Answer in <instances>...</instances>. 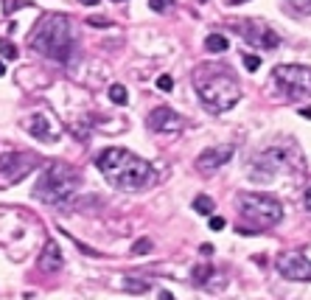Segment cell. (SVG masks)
Returning <instances> with one entry per match:
<instances>
[{"label": "cell", "mask_w": 311, "mask_h": 300, "mask_svg": "<svg viewBox=\"0 0 311 300\" xmlns=\"http://www.w3.org/2000/svg\"><path fill=\"white\" fill-rule=\"evenodd\" d=\"M95 166L107 177L110 185H115L121 191H140L155 180V169H152L149 160L138 157L129 149H118V146L115 149H104L101 155L95 157Z\"/></svg>", "instance_id": "6da1fadb"}, {"label": "cell", "mask_w": 311, "mask_h": 300, "mask_svg": "<svg viewBox=\"0 0 311 300\" xmlns=\"http://www.w3.org/2000/svg\"><path fill=\"white\" fill-rule=\"evenodd\" d=\"M194 87L199 101L210 112H227L241 101V85L227 68L202 65L194 70Z\"/></svg>", "instance_id": "7a4b0ae2"}, {"label": "cell", "mask_w": 311, "mask_h": 300, "mask_svg": "<svg viewBox=\"0 0 311 300\" xmlns=\"http://www.w3.org/2000/svg\"><path fill=\"white\" fill-rule=\"evenodd\" d=\"M28 45L39 56H48V59L65 65L73 53V23L65 14H42L28 37Z\"/></svg>", "instance_id": "3957f363"}, {"label": "cell", "mask_w": 311, "mask_h": 300, "mask_svg": "<svg viewBox=\"0 0 311 300\" xmlns=\"http://www.w3.org/2000/svg\"><path fill=\"white\" fill-rule=\"evenodd\" d=\"M78 188V174L76 169H70L68 163H48L42 177L34 185V199L45 202V205H62L65 199H70Z\"/></svg>", "instance_id": "277c9868"}, {"label": "cell", "mask_w": 311, "mask_h": 300, "mask_svg": "<svg viewBox=\"0 0 311 300\" xmlns=\"http://www.w3.org/2000/svg\"><path fill=\"white\" fill-rule=\"evenodd\" d=\"M238 214L250 222V233H261L283 219V205L269 194H238Z\"/></svg>", "instance_id": "5b68a950"}, {"label": "cell", "mask_w": 311, "mask_h": 300, "mask_svg": "<svg viewBox=\"0 0 311 300\" xmlns=\"http://www.w3.org/2000/svg\"><path fill=\"white\" fill-rule=\"evenodd\" d=\"M272 85L277 87V93L292 101L311 98V68L309 65H277L272 68Z\"/></svg>", "instance_id": "8992f818"}, {"label": "cell", "mask_w": 311, "mask_h": 300, "mask_svg": "<svg viewBox=\"0 0 311 300\" xmlns=\"http://www.w3.org/2000/svg\"><path fill=\"white\" fill-rule=\"evenodd\" d=\"M289 160V152L280 149V146H272V149H264L252 163H247V174H250L252 182H272L275 174L280 171Z\"/></svg>", "instance_id": "52a82bcc"}, {"label": "cell", "mask_w": 311, "mask_h": 300, "mask_svg": "<svg viewBox=\"0 0 311 300\" xmlns=\"http://www.w3.org/2000/svg\"><path fill=\"white\" fill-rule=\"evenodd\" d=\"M233 31L238 37H244L250 45L264 48V51H275L277 45H280V37L258 17H244V20H238V23H233Z\"/></svg>", "instance_id": "ba28073f"}, {"label": "cell", "mask_w": 311, "mask_h": 300, "mask_svg": "<svg viewBox=\"0 0 311 300\" xmlns=\"http://www.w3.org/2000/svg\"><path fill=\"white\" fill-rule=\"evenodd\" d=\"M39 160L31 152H9L0 157V185H14L34 171Z\"/></svg>", "instance_id": "9c48e42d"}, {"label": "cell", "mask_w": 311, "mask_h": 300, "mask_svg": "<svg viewBox=\"0 0 311 300\" xmlns=\"http://www.w3.org/2000/svg\"><path fill=\"white\" fill-rule=\"evenodd\" d=\"M275 266H277V272L283 275V278H289V281H303V283L311 281V261L303 253H297V250L280 253Z\"/></svg>", "instance_id": "30bf717a"}, {"label": "cell", "mask_w": 311, "mask_h": 300, "mask_svg": "<svg viewBox=\"0 0 311 300\" xmlns=\"http://www.w3.org/2000/svg\"><path fill=\"white\" fill-rule=\"evenodd\" d=\"M146 127L152 132H157V135H177V132L185 129V118L177 110H171V107H157V110L149 112Z\"/></svg>", "instance_id": "8fae6325"}, {"label": "cell", "mask_w": 311, "mask_h": 300, "mask_svg": "<svg viewBox=\"0 0 311 300\" xmlns=\"http://www.w3.org/2000/svg\"><path fill=\"white\" fill-rule=\"evenodd\" d=\"M233 155H235L233 146H210V149H205V152L196 157V171H202V174L219 171L222 166H227L233 160Z\"/></svg>", "instance_id": "7c38bea8"}, {"label": "cell", "mask_w": 311, "mask_h": 300, "mask_svg": "<svg viewBox=\"0 0 311 300\" xmlns=\"http://www.w3.org/2000/svg\"><path fill=\"white\" fill-rule=\"evenodd\" d=\"M37 266H39L42 272H48V275L59 272L62 266H65V258H62V250H59L56 241H45V247H42V253H39Z\"/></svg>", "instance_id": "4fadbf2b"}, {"label": "cell", "mask_w": 311, "mask_h": 300, "mask_svg": "<svg viewBox=\"0 0 311 300\" xmlns=\"http://www.w3.org/2000/svg\"><path fill=\"white\" fill-rule=\"evenodd\" d=\"M28 135L34 137V140H42V143H48V140H56V132H53L51 121H48V115H42V112H37V115H31L26 124Z\"/></svg>", "instance_id": "5bb4252c"}, {"label": "cell", "mask_w": 311, "mask_h": 300, "mask_svg": "<svg viewBox=\"0 0 311 300\" xmlns=\"http://www.w3.org/2000/svg\"><path fill=\"white\" fill-rule=\"evenodd\" d=\"M230 43H227L225 34H207L205 37V51L207 53H227Z\"/></svg>", "instance_id": "9a60e30c"}, {"label": "cell", "mask_w": 311, "mask_h": 300, "mask_svg": "<svg viewBox=\"0 0 311 300\" xmlns=\"http://www.w3.org/2000/svg\"><path fill=\"white\" fill-rule=\"evenodd\" d=\"M213 199L210 197H205V194H199L196 199H194V211H196V214H202V216H213Z\"/></svg>", "instance_id": "2e32d148"}, {"label": "cell", "mask_w": 311, "mask_h": 300, "mask_svg": "<svg viewBox=\"0 0 311 300\" xmlns=\"http://www.w3.org/2000/svg\"><path fill=\"white\" fill-rule=\"evenodd\" d=\"M213 275H216L213 266H196V269H194V283H196V286H207Z\"/></svg>", "instance_id": "e0dca14e"}, {"label": "cell", "mask_w": 311, "mask_h": 300, "mask_svg": "<svg viewBox=\"0 0 311 300\" xmlns=\"http://www.w3.org/2000/svg\"><path fill=\"white\" fill-rule=\"evenodd\" d=\"M110 101L118 104V107H123V104L129 101V93H126V87H123V85H113V87H110Z\"/></svg>", "instance_id": "ac0fdd59"}, {"label": "cell", "mask_w": 311, "mask_h": 300, "mask_svg": "<svg viewBox=\"0 0 311 300\" xmlns=\"http://www.w3.org/2000/svg\"><path fill=\"white\" fill-rule=\"evenodd\" d=\"M123 289L132 292V295H143V292H149V281H138V278H123Z\"/></svg>", "instance_id": "d6986e66"}, {"label": "cell", "mask_w": 311, "mask_h": 300, "mask_svg": "<svg viewBox=\"0 0 311 300\" xmlns=\"http://www.w3.org/2000/svg\"><path fill=\"white\" fill-rule=\"evenodd\" d=\"M152 250H155L152 239H138L135 241V247H132V253H135V256H146V253H152Z\"/></svg>", "instance_id": "ffe728a7"}, {"label": "cell", "mask_w": 311, "mask_h": 300, "mask_svg": "<svg viewBox=\"0 0 311 300\" xmlns=\"http://www.w3.org/2000/svg\"><path fill=\"white\" fill-rule=\"evenodd\" d=\"M157 90H163V93H171V90H174V79L168 76V73L157 76Z\"/></svg>", "instance_id": "44dd1931"}, {"label": "cell", "mask_w": 311, "mask_h": 300, "mask_svg": "<svg viewBox=\"0 0 311 300\" xmlns=\"http://www.w3.org/2000/svg\"><path fill=\"white\" fill-rule=\"evenodd\" d=\"M244 68L250 70V73H255V70L261 68V59L255 56V53H244Z\"/></svg>", "instance_id": "7402d4cb"}, {"label": "cell", "mask_w": 311, "mask_h": 300, "mask_svg": "<svg viewBox=\"0 0 311 300\" xmlns=\"http://www.w3.org/2000/svg\"><path fill=\"white\" fill-rule=\"evenodd\" d=\"M289 6H294V11H300V14H309L311 11V0H286Z\"/></svg>", "instance_id": "603a6c76"}, {"label": "cell", "mask_w": 311, "mask_h": 300, "mask_svg": "<svg viewBox=\"0 0 311 300\" xmlns=\"http://www.w3.org/2000/svg\"><path fill=\"white\" fill-rule=\"evenodd\" d=\"M26 6V0H3V11L6 14H14L17 9H23Z\"/></svg>", "instance_id": "cb8c5ba5"}, {"label": "cell", "mask_w": 311, "mask_h": 300, "mask_svg": "<svg viewBox=\"0 0 311 300\" xmlns=\"http://www.w3.org/2000/svg\"><path fill=\"white\" fill-rule=\"evenodd\" d=\"M0 48H3V56H6L9 62H11V59H17V48H14L11 43H3Z\"/></svg>", "instance_id": "d4e9b609"}, {"label": "cell", "mask_w": 311, "mask_h": 300, "mask_svg": "<svg viewBox=\"0 0 311 300\" xmlns=\"http://www.w3.org/2000/svg\"><path fill=\"white\" fill-rule=\"evenodd\" d=\"M168 3H171V0H149V9L152 11H165L168 9Z\"/></svg>", "instance_id": "484cf974"}, {"label": "cell", "mask_w": 311, "mask_h": 300, "mask_svg": "<svg viewBox=\"0 0 311 300\" xmlns=\"http://www.w3.org/2000/svg\"><path fill=\"white\" fill-rule=\"evenodd\" d=\"M87 23H90V26H95V28H110V26H113L107 17H90Z\"/></svg>", "instance_id": "4316f807"}, {"label": "cell", "mask_w": 311, "mask_h": 300, "mask_svg": "<svg viewBox=\"0 0 311 300\" xmlns=\"http://www.w3.org/2000/svg\"><path fill=\"white\" fill-rule=\"evenodd\" d=\"M210 230H225V219L222 216H210Z\"/></svg>", "instance_id": "83f0119b"}, {"label": "cell", "mask_w": 311, "mask_h": 300, "mask_svg": "<svg viewBox=\"0 0 311 300\" xmlns=\"http://www.w3.org/2000/svg\"><path fill=\"white\" fill-rule=\"evenodd\" d=\"M199 253H202V256H213V247H210V244H202V247H199Z\"/></svg>", "instance_id": "f1b7e54d"}, {"label": "cell", "mask_w": 311, "mask_h": 300, "mask_svg": "<svg viewBox=\"0 0 311 300\" xmlns=\"http://www.w3.org/2000/svg\"><path fill=\"white\" fill-rule=\"evenodd\" d=\"M306 208H309V214H311V185H309V191H306Z\"/></svg>", "instance_id": "f546056e"}, {"label": "cell", "mask_w": 311, "mask_h": 300, "mask_svg": "<svg viewBox=\"0 0 311 300\" xmlns=\"http://www.w3.org/2000/svg\"><path fill=\"white\" fill-rule=\"evenodd\" d=\"M160 300H174V295L171 292H160Z\"/></svg>", "instance_id": "4dcf8cb0"}, {"label": "cell", "mask_w": 311, "mask_h": 300, "mask_svg": "<svg viewBox=\"0 0 311 300\" xmlns=\"http://www.w3.org/2000/svg\"><path fill=\"white\" fill-rule=\"evenodd\" d=\"M300 115H303V118H311V107H303Z\"/></svg>", "instance_id": "1f68e13d"}, {"label": "cell", "mask_w": 311, "mask_h": 300, "mask_svg": "<svg viewBox=\"0 0 311 300\" xmlns=\"http://www.w3.org/2000/svg\"><path fill=\"white\" fill-rule=\"evenodd\" d=\"M78 3H81V6H95L98 0H78Z\"/></svg>", "instance_id": "d6a6232c"}, {"label": "cell", "mask_w": 311, "mask_h": 300, "mask_svg": "<svg viewBox=\"0 0 311 300\" xmlns=\"http://www.w3.org/2000/svg\"><path fill=\"white\" fill-rule=\"evenodd\" d=\"M227 3H230V6H238V3H247V0H227Z\"/></svg>", "instance_id": "836d02e7"}, {"label": "cell", "mask_w": 311, "mask_h": 300, "mask_svg": "<svg viewBox=\"0 0 311 300\" xmlns=\"http://www.w3.org/2000/svg\"><path fill=\"white\" fill-rule=\"evenodd\" d=\"M3 73H6V65H3V62H0V76H3Z\"/></svg>", "instance_id": "e575fe53"}, {"label": "cell", "mask_w": 311, "mask_h": 300, "mask_svg": "<svg viewBox=\"0 0 311 300\" xmlns=\"http://www.w3.org/2000/svg\"><path fill=\"white\" fill-rule=\"evenodd\" d=\"M113 3H123V0H113Z\"/></svg>", "instance_id": "d590c367"}]
</instances>
